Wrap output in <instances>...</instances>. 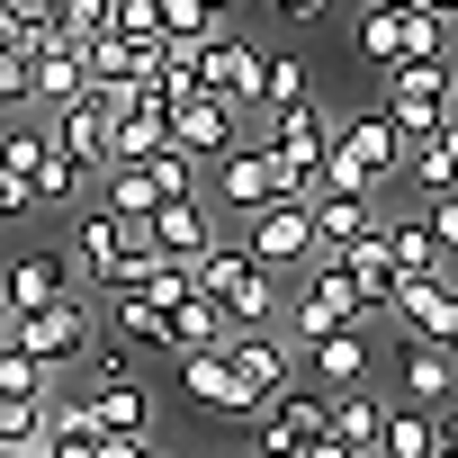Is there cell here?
I'll return each instance as SVG.
<instances>
[{
	"label": "cell",
	"mask_w": 458,
	"mask_h": 458,
	"mask_svg": "<svg viewBox=\"0 0 458 458\" xmlns=\"http://www.w3.org/2000/svg\"><path fill=\"white\" fill-rule=\"evenodd\" d=\"M261 46H243L234 28H225V37H207L198 46V90L207 99H225V108H261Z\"/></svg>",
	"instance_id": "8"
},
{
	"label": "cell",
	"mask_w": 458,
	"mask_h": 458,
	"mask_svg": "<svg viewBox=\"0 0 458 458\" xmlns=\"http://www.w3.org/2000/svg\"><path fill=\"white\" fill-rule=\"evenodd\" d=\"M144 234L162 243V261H171V270H198V261L216 252V207H207V198H171V207L144 225Z\"/></svg>",
	"instance_id": "15"
},
{
	"label": "cell",
	"mask_w": 458,
	"mask_h": 458,
	"mask_svg": "<svg viewBox=\"0 0 458 458\" xmlns=\"http://www.w3.org/2000/svg\"><path fill=\"white\" fill-rule=\"evenodd\" d=\"M324 261H342V279L369 297V306H386L395 297V261H386V243L369 234V243H351V252H324Z\"/></svg>",
	"instance_id": "29"
},
{
	"label": "cell",
	"mask_w": 458,
	"mask_h": 458,
	"mask_svg": "<svg viewBox=\"0 0 458 458\" xmlns=\"http://www.w3.org/2000/svg\"><path fill=\"white\" fill-rule=\"evenodd\" d=\"M135 377V351L126 342H99L90 360H81V395H99V386H126Z\"/></svg>",
	"instance_id": "38"
},
{
	"label": "cell",
	"mask_w": 458,
	"mask_h": 458,
	"mask_svg": "<svg viewBox=\"0 0 458 458\" xmlns=\"http://www.w3.org/2000/svg\"><path fill=\"white\" fill-rule=\"evenodd\" d=\"M0 55H19V0H0Z\"/></svg>",
	"instance_id": "43"
},
{
	"label": "cell",
	"mask_w": 458,
	"mask_h": 458,
	"mask_svg": "<svg viewBox=\"0 0 458 458\" xmlns=\"http://www.w3.org/2000/svg\"><path fill=\"white\" fill-rule=\"evenodd\" d=\"M306 458H360V449H342V440H315V449H306Z\"/></svg>",
	"instance_id": "46"
},
{
	"label": "cell",
	"mask_w": 458,
	"mask_h": 458,
	"mask_svg": "<svg viewBox=\"0 0 458 458\" xmlns=\"http://www.w3.org/2000/svg\"><path fill=\"white\" fill-rule=\"evenodd\" d=\"M395 180H404V135L386 126V108H351V117L333 126L324 189H342V198H377V189H395Z\"/></svg>",
	"instance_id": "1"
},
{
	"label": "cell",
	"mask_w": 458,
	"mask_h": 458,
	"mask_svg": "<svg viewBox=\"0 0 458 458\" xmlns=\"http://www.w3.org/2000/svg\"><path fill=\"white\" fill-rule=\"evenodd\" d=\"M360 55L395 72V64H404V19H395V10H360Z\"/></svg>",
	"instance_id": "35"
},
{
	"label": "cell",
	"mask_w": 458,
	"mask_h": 458,
	"mask_svg": "<svg viewBox=\"0 0 458 458\" xmlns=\"http://www.w3.org/2000/svg\"><path fill=\"white\" fill-rule=\"evenodd\" d=\"M10 333H19V306H10V297H0V342H10Z\"/></svg>",
	"instance_id": "48"
},
{
	"label": "cell",
	"mask_w": 458,
	"mask_h": 458,
	"mask_svg": "<svg viewBox=\"0 0 458 458\" xmlns=\"http://www.w3.org/2000/svg\"><path fill=\"white\" fill-rule=\"evenodd\" d=\"M422 10H440V19H458V0H422Z\"/></svg>",
	"instance_id": "50"
},
{
	"label": "cell",
	"mask_w": 458,
	"mask_h": 458,
	"mask_svg": "<svg viewBox=\"0 0 458 458\" xmlns=\"http://www.w3.org/2000/svg\"><path fill=\"white\" fill-rule=\"evenodd\" d=\"M386 126L404 144H431L440 126H458V64H395L386 72Z\"/></svg>",
	"instance_id": "4"
},
{
	"label": "cell",
	"mask_w": 458,
	"mask_h": 458,
	"mask_svg": "<svg viewBox=\"0 0 458 458\" xmlns=\"http://www.w3.org/2000/svg\"><path fill=\"white\" fill-rule=\"evenodd\" d=\"M198 10H207V19H216V28H225V19H234V0H198Z\"/></svg>",
	"instance_id": "47"
},
{
	"label": "cell",
	"mask_w": 458,
	"mask_h": 458,
	"mask_svg": "<svg viewBox=\"0 0 458 458\" xmlns=\"http://www.w3.org/2000/svg\"><path fill=\"white\" fill-rule=\"evenodd\" d=\"M189 288H198V297H216L234 333H270V324L288 315L279 279H270V270H252V261H243V243H216V252L189 270Z\"/></svg>",
	"instance_id": "2"
},
{
	"label": "cell",
	"mask_w": 458,
	"mask_h": 458,
	"mask_svg": "<svg viewBox=\"0 0 458 458\" xmlns=\"http://www.w3.org/2000/svg\"><path fill=\"white\" fill-rule=\"evenodd\" d=\"M395 386H404V404L449 413V404H458V360H449L440 342H404V351H395Z\"/></svg>",
	"instance_id": "16"
},
{
	"label": "cell",
	"mask_w": 458,
	"mask_h": 458,
	"mask_svg": "<svg viewBox=\"0 0 458 458\" xmlns=\"http://www.w3.org/2000/svg\"><path fill=\"white\" fill-rule=\"evenodd\" d=\"M243 144V108H225V99H189V108H171V153H189V162H225Z\"/></svg>",
	"instance_id": "14"
},
{
	"label": "cell",
	"mask_w": 458,
	"mask_h": 458,
	"mask_svg": "<svg viewBox=\"0 0 458 458\" xmlns=\"http://www.w3.org/2000/svg\"><path fill=\"white\" fill-rule=\"evenodd\" d=\"M162 55H144V46H126V37H90L81 46V81L90 90H126V81H144Z\"/></svg>",
	"instance_id": "25"
},
{
	"label": "cell",
	"mask_w": 458,
	"mask_h": 458,
	"mask_svg": "<svg viewBox=\"0 0 458 458\" xmlns=\"http://www.w3.org/2000/svg\"><path fill=\"white\" fill-rule=\"evenodd\" d=\"M37 369H55V377H81V360L99 351V315H90V297H72V306H37V315H19V333H10Z\"/></svg>",
	"instance_id": "5"
},
{
	"label": "cell",
	"mask_w": 458,
	"mask_h": 458,
	"mask_svg": "<svg viewBox=\"0 0 458 458\" xmlns=\"http://www.w3.org/2000/svg\"><path fill=\"white\" fill-rule=\"evenodd\" d=\"M55 386H64L55 369H37V360H28L19 342H0V404H46Z\"/></svg>",
	"instance_id": "31"
},
{
	"label": "cell",
	"mask_w": 458,
	"mask_h": 458,
	"mask_svg": "<svg viewBox=\"0 0 458 458\" xmlns=\"http://www.w3.org/2000/svg\"><path fill=\"white\" fill-rule=\"evenodd\" d=\"M0 458H10V449H0Z\"/></svg>",
	"instance_id": "53"
},
{
	"label": "cell",
	"mask_w": 458,
	"mask_h": 458,
	"mask_svg": "<svg viewBox=\"0 0 458 458\" xmlns=\"http://www.w3.org/2000/svg\"><path fill=\"white\" fill-rule=\"evenodd\" d=\"M46 135H55V153L72 162V171H117V117L99 108V99H72V108H55L46 117Z\"/></svg>",
	"instance_id": "9"
},
{
	"label": "cell",
	"mask_w": 458,
	"mask_h": 458,
	"mask_svg": "<svg viewBox=\"0 0 458 458\" xmlns=\"http://www.w3.org/2000/svg\"><path fill=\"white\" fill-rule=\"evenodd\" d=\"M377 243H386L395 279H449V252H440V234H431V207H422V216H377Z\"/></svg>",
	"instance_id": "17"
},
{
	"label": "cell",
	"mask_w": 458,
	"mask_h": 458,
	"mask_svg": "<svg viewBox=\"0 0 458 458\" xmlns=\"http://www.w3.org/2000/svg\"><path fill=\"white\" fill-rule=\"evenodd\" d=\"M90 422H99V440H153V386H144V377L99 386V395H90Z\"/></svg>",
	"instance_id": "22"
},
{
	"label": "cell",
	"mask_w": 458,
	"mask_h": 458,
	"mask_svg": "<svg viewBox=\"0 0 458 458\" xmlns=\"http://www.w3.org/2000/svg\"><path fill=\"white\" fill-rule=\"evenodd\" d=\"M369 315H377V306L342 279V261H324V252H315V261H306V279H297V297H288V342H297V351H315V342H333V333H360Z\"/></svg>",
	"instance_id": "3"
},
{
	"label": "cell",
	"mask_w": 458,
	"mask_h": 458,
	"mask_svg": "<svg viewBox=\"0 0 458 458\" xmlns=\"http://www.w3.org/2000/svg\"><path fill=\"white\" fill-rule=\"evenodd\" d=\"M288 189H279V153H270V135H243L234 153L216 162V207H234V216H261V207H279Z\"/></svg>",
	"instance_id": "7"
},
{
	"label": "cell",
	"mask_w": 458,
	"mask_h": 458,
	"mask_svg": "<svg viewBox=\"0 0 458 458\" xmlns=\"http://www.w3.org/2000/svg\"><path fill=\"white\" fill-rule=\"evenodd\" d=\"M404 180L440 207V198H458V126H440L431 144H404Z\"/></svg>",
	"instance_id": "26"
},
{
	"label": "cell",
	"mask_w": 458,
	"mask_h": 458,
	"mask_svg": "<svg viewBox=\"0 0 458 458\" xmlns=\"http://www.w3.org/2000/svg\"><path fill=\"white\" fill-rule=\"evenodd\" d=\"M324 440H342V449L377 458V440H386V404H377V386H351V395H324Z\"/></svg>",
	"instance_id": "20"
},
{
	"label": "cell",
	"mask_w": 458,
	"mask_h": 458,
	"mask_svg": "<svg viewBox=\"0 0 458 458\" xmlns=\"http://www.w3.org/2000/svg\"><path fill=\"white\" fill-rule=\"evenodd\" d=\"M225 360H234V377H243V413H252V422L288 395V342H270V333H234V342H225Z\"/></svg>",
	"instance_id": "13"
},
{
	"label": "cell",
	"mask_w": 458,
	"mask_h": 458,
	"mask_svg": "<svg viewBox=\"0 0 458 458\" xmlns=\"http://www.w3.org/2000/svg\"><path fill=\"white\" fill-rule=\"evenodd\" d=\"M324 440V395L315 386H288L261 422H252V458H306Z\"/></svg>",
	"instance_id": "10"
},
{
	"label": "cell",
	"mask_w": 458,
	"mask_h": 458,
	"mask_svg": "<svg viewBox=\"0 0 458 458\" xmlns=\"http://www.w3.org/2000/svg\"><path fill=\"white\" fill-rule=\"evenodd\" d=\"M144 458H171V449H144Z\"/></svg>",
	"instance_id": "52"
},
{
	"label": "cell",
	"mask_w": 458,
	"mask_h": 458,
	"mask_svg": "<svg viewBox=\"0 0 458 458\" xmlns=\"http://www.w3.org/2000/svg\"><path fill=\"white\" fill-rule=\"evenodd\" d=\"M404 64H449V19L440 10H404Z\"/></svg>",
	"instance_id": "36"
},
{
	"label": "cell",
	"mask_w": 458,
	"mask_h": 458,
	"mask_svg": "<svg viewBox=\"0 0 458 458\" xmlns=\"http://www.w3.org/2000/svg\"><path fill=\"white\" fill-rule=\"evenodd\" d=\"M46 10H55L64 46H90V37H108V10H117V0H46Z\"/></svg>",
	"instance_id": "37"
},
{
	"label": "cell",
	"mask_w": 458,
	"mask_h": 458,
	"mask_svg": "<svg viewBox=\"0 0 458 458\" xmlns=\"http://www.w3.org/2000/svg\"><path fill=\"white\" fill-rule=\"evenodd\" d=\"M81 180H90V171H72V162L46 144V162L28 171V207H72V198H81Z\"/></svg>",
	"instance_id": "32"
},
{
	"label": "cell",
	"mask_w": 458,
	"mask_h": 458,
	"mask_svg": "<svg viewBox=\"0 0 458 458\" xmlns=\"http://www.w3.org/2000/svg\"><path fill=\"white\" fill-rule=\"evenodd\" d=\"M19 216H28V189H19L10 171H0V225H19Z\"/></svg>",
	"instance_id": "42"
},
{
	"label": "cell",
	"mask_w": 458,
	"mask_h": 458,
	"mask_svg": "<svg viewBox=\"0 0 458 458\" xmlns=\"http://www.w3.org/2000/svg\"><path fill=\"white\" fill-rule=\"evenodd\" d=\"M72 99H90V81H81V46H55V55H37L28 64V108H72Z\"/></svg>",
	"instance_id": "23"
},
{
	"label": "cell",
	"mask_w": 458,
	"mask_h": 458,
	"mask_svg": "<svg viewBox=\"0 0 458 458\" xmlns=\"http://www.w3.org/2000/svg\"><path fill=\"white\" fill-rule=\"evenodd\" d=\"M99 207H108L117 225H135V234H144V225H153L171 198H162V180H153V171H108V180H99Z\"/></svg>",
	"instance_id": "27"
},
{
	"label": "cell",
	"mask_w": 458,
	"mask_h": 458,
	"mask_svg": "<svg viewBox=\"0 0 458 458\" xmlns=\"http://www.w3.org/2000/svg\"><path fill=\"white\" fill-rule=\"evenodd\" d=\"M270 19L279 28H315V19H333V0H270Z\"/></svg>",
	"instance_id": "39"
},
{
	"label": "cell",
	"mask_w": 458,
	"mask_h": 458,
	"mask_svg": "<svg viewBox=\"0 0 458 458\" xmlns=\"http://www.w3.org/2000/svg\"><path fill=\"white\" fill-rule=\"evenodd\" d=\"M306 99H315V90H306V64H297V55H270V64H261V108L279 117V108H306Z\"/></svg>",
	"instance_id": "33"
},
{
	"label": "cell",
	"mask_w": 458,
	"mask_h": 458,
	"mask_svg": "<svg viewBox=\"0 0 458 458\" xmlns=\"http://www.w3.org/2000/svg\"><path fill=\"white\" fill-rule=\"evenodd\" d=\"M0 297H10L19 315H37V306H72V297H81V270H72V252H19L10 270H0Z\"/></svg>",
	"instance_id": "11"
},
{
	"label": "cell",
	"mask_w": 458,
	"mask_h": 458,
	"mask_svg": "<svg viewBox=\"0 0 458 458\" xmlns=\"http://www.w3.org/2000/svg\"><path fill=\"white\" fill-rule=\"evenodd\" d=\"M431 234H440V252H449V270H458V198L431 207Z\"/></svg>",
	"instance_id": "41"
},
{
	"label": "cell",
	"mask_w": 458,
	"mask_h": 458,
	"mask_svg": "<svg viewBox=\"0 0 458 458\" xmlns=\"http://www.w3.org/2000/svg\"><path fill=\"white\" fill-rule=\"evenodd\" d=\"M55 458H99V440H64V449H55Z\"/></svg>",
	"instance_id": "45"
},
{
	"label": "cell",
	"mask_w": 458,
	"mask_h": 458,
	"mask_svg": "<svg viewBox=\"0 0 458 458\" xmlns=\"http://www.w3.org/2000/svg\"><path fill=\"white\" fill-rule=\"evenodd\" d=\"M369 10H395V19H404V10H422V0H369Z\"/></svg>",
	"instance_id": "49"
},
{
	"label": "cell",
	"mask_w": 458,
	"mask_h": 458,
	"mask_svg": "<svg viewBox=\"0 0 458 458\" xmlns=\"http://www.w3.org/2000/svg\"><path fill=\"white\" fill-rule=\"evenodd\" d=\"M440 351H449V360H458V333H449V342H440Z\"/></svg>",
	"instance_id": "51"
},
{
	"label": "cell",
	"mask_w": 458,
	"mask_h": 458,
	"mask_svg": "<svg viewBox=\"0 0 458 458\" xmlns=\"http://www.w3.org/2000/svg\"><path fill=\"white\" fill-rule=\"evenodd\" d=\"M440 449V413H422V404H386V440H377V458H431Z\"/></svg>",
	"instance_id": "30"
},
{
	"label": "cell",
	"mask_w": 458,
	"mask_h": 458,
	"mask_svg": "<svg viewBox=\"0 0 458 458\" xmlns=\"http://www.w3.org/2000/svg\"><path fill=\"white\" fill-rule=\"evenodd\" d=\"M369 234H377V198H342V189L315 198V243H324V252H351V243H369Z\"/></svg>",
	"instance_id": "24"
},
{
	"label": "cell",
	"mask_w": 458,
	"mask_h": 458,
	"mask_svg": "<svg viewBox=\"0 0 458 458\" xmlns=\"http://www.w3.org/2000/svg\"><path fill=\"white\" fill-rule=\"evenodd\" d=\"M153 440H99V458H144Z\"/></svg>",
	"instance_id": "44"
},
{
	"label": "cell",
	"mask_w": 458,
	"mask_h": 458,
	"mask_svg": "<svg viewBox=\"0 0 458 458\" xmlns=\"http://www.w3.org/2000/svg\"><path fill=\"white\" fill-rule=\"evenodd\" d=\"M180 395L207 404V413H225V422H243V377H234V360H225V351L180 360Z\"/></svg>",
	"instance_id": "21"
},
{
	"label": "cell",
	"mask_w": 458,
	"mask_h": 458,
	"mask_svg": "<svg viewBox=\"0 0 458 458\" xmlns=\"http://www.w3.org/2000/svg\"><path fill=\"white\" fill-rule=\"evenodd\" d=\"M386 315H395L404 342H449L458 333V279H395Z\"/></svg>",
	"instance_id": "12"
},
{
	"label": "cell",
	"mask_w": 458,
	"mask_h": 458,
	"mask_svg": "<svg viewBox=\"0 0 458 458\" xmlns=\"http://www.w3.org/2000/svg\"><path fill=\"white\" fill-rule=\"evenodd\" d=\"M126 243H135V225H117L108 207H81V216H72V243H64V252H72V270H81V279H99V288H108V270L126 261Z\"/></svg>",
	"instance_id": "19"
},
{
	"label": "cell",
	"mask_w": 458,
	"mask_h": 458,
	"mask_svg": "<svg viewBox=\"0 0 458 458\" xmlns=\"http://www.w3.org/2000/svg\"><path fill=\"white\" fill-rule=\"evenodd\" d=\"M108 37H126V46L162 55V0H117V10H108Z\"/></svg>",
	"instance_id": "34"
},
{
	"label": "cell",
	"mask_w": 458,
	"mask_h": 458,
	"mask_svg": "<svg viewBox=\"0 0 458 458\" xmlns=\"http://www.w3.org/2000/svg\"><path fill=\"white\" fill-rule=\"evenodd\" d=\"M324 243H315V207H297V198H279V207H261V216H243V261L252 270H306Z\"/></svg>",
	"instance_id": "6"
},
{
	"label": "cell",
	"mask_w": 458,
	"mask_h": 458,
	"mask_svg": "<svg viewBox=\"0 0 458 458\" xmlns=\"http://www.w3.org/2000/svg\"><path fill=\"white\" fill-rule=\"evenodd\" d=\"M171 153V108H135L126 126H117V171H144V162H162Z\"/></svg>",
	"instance_id": "28"
},
{
	"label": "cell",
	"mask_w": 458,
	"mask_h": 458,
	"mask_svg": "<svg viewBox=\"0 0 458 458\" xmlns=\"http://www.w3.org/2000/svg\"><path fill=\"white\" fill-rule=\"evenodd\" d=\"M306 369H315V395H351V386H369V377H377V342H369V324H360V333L315 342V351H306Z\"/></svg>",
	"instance_id": "18"
},
{
	"label": "cell",
	"mask_w": 458,
	"mask_h": 458,
	"mask_svg": "<svg viewBox=\"0 0 458 458\" xmlns=\"http://www.w3.org/2000/svg\"><path fill=\"white\" fill-rule=\"evenodd\" d=\"M0 108H28V64L0 55Z\"/></svg>",
	"instance_id": "40"
}]
</instances>
